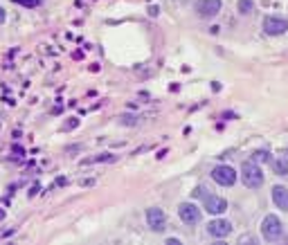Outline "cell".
<instances>
[{
    "mask_svg": "<svg viewBox=\"0 0 288 245\" xmlns=\"http://www.w3.org/2000/svg\"><path fill=\"white\" fill-rule=\"evenodd\" d=\"M241 178L248 189H259V187L264 185V171L259 169V164H256L254 160H246V162H243Z\"/></svg>",
    "mask_w": 288,
    "mask_h": 245,
    "instance_id": "cell-1",
    "label": "cell"
},
{
    "mask_svg": "<svg viewBox=\"0 0 288 245\" xmlns=\"http://www.w3.org/2000/svg\"><path fill=\"white\" fill-rule=\"evenodd\" d=\"M261 236H264V241H268V243H274V241H279L284 236L282 221H279L274 214H268V216L264 218V223H261Z\"/></svg>",
    "mask_w": 288,
    "mask_h": 245,
    "instance_id": "cell-2",
    "label": "cell"
},
{
    "mask_svg": "<svg viewBox=\"0 0 288 245\" xmlns=\"http://www.w3.org/2000/svg\"><path fill=\"white\" fill-rule=\"evenodd\" d=\"M212 178L223 187H232L234 182H236V171H234L232 167H228V164H218V167H214V171H212Z\"/></svg>",
    "mask_w": 288,
    "mask_h": 245,
    "instance_id": "cell-3",
    "label": "cell"
},
{
    "mask_svg": "<svg viewBox=\"0 0 288 245\" xmlns=\"http://www.w3.org/2000/svg\"><path fill=\"white\" fill-rule=\"evenodd\" d=\"M288 29V20L279 18V16H266L264 18V32L270 34V36H279Z\"/></svg>",
    "mask_w": 288,
    "mask_h": 245,
    "instance_id": "cell-4",
    "label": "cell"
},
{
    "mask_svg": "<svg viewBox=\"0 0 288 245\" xmlns=\"http://www.w3.org/2000/svg\"><path fill=\"white\" fill-rule=\"evenodd\" d=\"M220 7H223L220 0H198L196 14L200 16V18H214V16L220 11Z\"/></svg>",
    "mask_w": 288,
    "mask_h": 245,
    "instance_id": "cell-5",
    "label": "cell"
},
{
    "mask_svg": "<svg viewBox=\"0 0 288 245\" xmlns=\"http://www.w3.org/2000/svg\"><path fill=\"white\" fill-rule=\"evenodd\" d=\"M202 205H205V212L214 214V216H220L223 212H228V200L214 194H205V203Z\"/></svg>",
    "mask_w": 288,
    "mask_h": 245,
    "instance_id": "cell-6",
    "label": "cell"
},
{
    "mask_svg": "<svg viewBox=\"0 0 288 245\" xmlns=\"http://www.w3.org/2000/svg\"><path fill=\"white\" fill-rule=\"evenodd\" d=\"M178 216H180V221L187 223V225H196V223L200 221V212H198V207L192 203H180Z\"/></svg>",
    "mask_w": 288,
    "mask_h": 245,
    "instance_id": "cell-7",
    "label": "cell"
},
{
    "mask_svg": "<svg viewBox=\"0 0 288 245\" xmlns=\"http://www.w3.org/2000/svg\"><path fill=\"white\" fill-rule=\"evenodd\" d=\"M146 223H148V227H151L153 232H162V230H164V225H166L164 212H162L160 207H151L146 212Z\"/></svg>",
    "mask_w": 288,
    "mask_h": 245,
    "instance_id": "cell-8",
    "label": "cell"
},
{
    "mask_svg": "<svg viewBox=\"0 0 288 245\" xmlns=\"http://www.w3.org/2000/svg\"><path fill=\"white\" fill-rule=\"evenodd\" d=\"M207 232H210V236H214V239H225V236L232 234V223L230 221H212L210 225H207Z\"/></svg>",
    "mask_w": 288,
    "mask_h": 245,
    "instance_id": "cell-9",
    "label": "cell"
},
{
    "mask_svg": "<svg viewBox=\"0 0 288 245\" xmlns=\"http://www.w3.org/2000/svg\"><path fill=\"white\" fill-rule=\"evenodd\" d=\"M272 203L277 205L279 209H284V212H288V187H272Z\"/></svg>",
    "mask_w": 288,
    "mask_h": 245,
    "instance_id": "cell-10",
    "label": "cell"
},
{
    "mask_svg": "<svg viewBox=\"0 0 288 245\" xmlns=\"http://www.w3.org/2000/svg\"><path fill=\"white\" fill-rule=\"evenodd\" d=\"M268 162L277 176H288V158H274V160H268Z\"/></svg>",
    "mask_w": 288,
    "mask_h": 245,
    "instance_id": "cell-11",
    "label": "cell"
},
{
    "mask_svg": "<svg viewBox=\"0 0 288 245\" xmlns=\"http://www.w3.org/2000/svg\"><path fill=\"white\" fill-rule=\"evenodd\" d=\"M115 155L112 153H102V155H94V158H86L81 160V164H97V162H112Z\"/></svg>",
    "mask_w": 288,
    "mask_h": 245,
    "instance_id": "cell-12",
    "label": "cell"
},
{
    "mask_svg": "<svg viewBox=\"0 0 288 245\" xmlns=\"http://www.w3.org/2000/svg\"><path fill=\"white\" fill-rule=\"evenodd\" d=\"M252 9H254V2H252V0H238V11H241V14H250Z\"/></svg>",
    "mask_w": 288,
    "mask_h": 245,
    "instance_id": "cell-13",
    "label": "cell"
},
{
    "mask_svg": "<svg viewBox=\"0 0 288 245\" xmlns=\"http://www.w3.org/2000/svg\"><path fill=\"white\" fill-rule=\"evenodd\" d=\"M252 160H254L256 164H259V162H268V160H270V155H268V151L259 149V151H254V153H252Z\"/></svg>",
    "mask_w": 288,
    "mask_h": 245,
    "instance_id": "cell-14",
    "label": "cell"
},
{
    "mask_svg": "<svg viewBox=\"0 0 288 245\" xmlns=\"http://www.w3.org/2000/svg\"><path fill=\"white\" fill-rule=\"evenodd\" d=\"M14 2H18V5H22V7H38L40 5V0H14Z\"/></svg>",
    "mask_w": 288,
    "mask_h": 245,
    "instance_id": "cell-15",
    "label": "cell"
},
{
    "mask_svg": "<svg viewBox=\"0 0 288 245\" xmlns=\"http://www.w3.org/2000/svg\"><path fill=\"white\" fill-rule=\"evenodd\" d=\"M192 194H194V198H198V196H205V189H202V187H196Z\"/></svg>",
    "mask_w": 288,
    "mask_h": 245,
    "instance_id": "cell-16",
    "label": "cell"
},
{
    "mask_svg": "<svg viewBox=\"0 0 288 245\" xmlns=\"http://www.w3.org/2000/svg\"><path fill=\"white\" fill-rule=\"evenodd\" d=\"M4 18H7V14H4V9L0 7V23H4Z\"/></svg>",
    "mask_w": 288,
    "mask_h": 245,
    "instance_id": "cell-17",
    "label": "cell"
},
{
    "mask_svg": "<svg viewBox=\"0 0 288 245\" xmlns=\"http://www.w3.org/2000/svg\"><path fill=\"white\" fill-rule=\"evenodd\" d=\"M166 243H169V245H180V241H178V239H169Z\"/></svg>",
    "mask_w": 288,
    "mask_h": 245,
    "instance_id": "cell-18",
    "label": "cell"
},
{
    "mask_svg": "<svg viewBox=\"0 0 288 245\" xmlns=\"http://www.w3.org/2000/svg\"><path fill=\"white\" fill-rule=\"evenodd\" d=\"M4 216V212H2V209H0V218H2Z\"/></svg>",
    "mask_w": 288,
    "mask_h": 245,
    "instance_id": "cell-19",
    "label": "cell"
}]
</instances>
